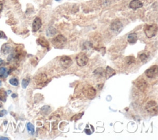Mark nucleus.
<instances>
[{
    "mask_svg": "<svg viewBox=\"0 0 158 140\" xmlns=\"http://www.w3.org/2000/svg\"><path fill=\"white\" fill-rule=\"evenodd\" d=\"M157 25L156 24L145 25L143 28L145 34L148 38H151L156 36L157 33Z\"/></svg>",
    "mask_w": 158,
    "mask_h": 140,
    "instance_id": "nucleus-1",
    "label": "nucleus"
},
{
    "mask_svg": "<svg viewBox=\"0 0 158 140\" xmlns=\"http://www.w3.org/2000/svg\"><path fill=\"white\" fill-rule=\"evenodd\" d=\"M66 41L67 40L66 37H64L62 35H59L52 40V43L55 48H61L63 47L64 44L66 43Z\"/></svg>",
    "mask_w": 158,
    "mask_h": 140,
    "instance_id": "nucleus-2",
    "label": "nucleus"
},
{
    "mask_svg": "<svg viewBox=\"0 0 158 140\" xmlns=\"http://www.w3.org/2000/svg\"><path fill=\"white\" fill-rule=\"evenodd\" d=\"M76 60L78 66H85L88 62V58L87 55L83 53H79L76 57Z\"/></svg>",
    "mask_w": 158,
    "mask_h": 140,
    "instance_id": "nucleus-3",
    "label": "nucleus"
},
{
    "mask_svg": "<svg viewBox=\"0 0 158 140\" xmlns=\"http://www.w3.org/2000/svg\"><path fill=\"white\" fill-rule=\"evenodd\" d=\"M36 83L40 86H44L45 83H48V79L45 73H40L34 78Z\"/></svg>",
    "mask_w": 158,
    "mask_h": 140,
    "instance_id": "nucleus-4",
    "label": "nucleus"
},
{
    "mask_svg": "<svg viewBox=\"0 0 158 140\" xmlns=\"http://www.w3.org/2000/svg\"><path fill=\"white\" fill-rule=\"evenodd\" d=\"M60 64L64 69H67L72 64V59L67 56H63L60 59Z\"/></svg>",
    "mask_w": 158,
    "mask_h": 140,
    "instance_id": "nucleus-5",
    "label": "nucleus"
},
{
    "mask_svg": "<svg viewBox=\"0 0 158 140\" xmlns=\"http://www.w3.org/2000/svg\"><path fill=\"white\" fill-rule=\"evenodd\" d=\"M157 73L158 66H156V65H155V66L151 67L150 69H147L145 72L146 76L150 78H155L157 75Z\"/></svg>",
    "mask_w": 158,
    "mask_h": 140,
    "instance_id": "nucleus-6",
    "label": "nucleus"
},
{
    "mask_svg": "<svg viewBox=\"0 0 158 140\" xmlns=\"http://www.w3.org/2000/svg\"><path fill=\"white\" fill-rule=\"evenodd\" d=\"M123 25L119 19L114 20L111 24V29L114 32H120L122 30Z\"/></svg>",
    "mask_w": 158,
    "mask_h": 140,
    "instance_id": "nucleus-7",
    "label": "nucleus"
},
{
    "mask_svg": "<svg viewBox=\"0 0 158 140\" xmlns=\"http://www.w3.org/2000/svg\"><path fill=\"white\" fill-rule=\"evenodd\" d=\"M83 94L85 95L87 97H94L96 94V91L94 88L91 86H89L87 88H85L83 90Z\"/></svg>",
    "mask_w": 158,
    "mask_h": 140,
    "instance_id": "nucleus-8",
    "label": "nucleus"
},
{
    "mask_svg": "<svg viewBox=\"0 0 158 140\" xmlns=\"http://www.w3.org/2000/svg\"><path fill=\"white\" fill-rule=\"evenodd\" d=\"M42 25V22L40 17H36L33 21V24H32V30L34 32H36L38 31L41 27Z\"/></svg>",
    "mask_w": 158,
    "mask_h": 140,
    "instance_id": "nucleus-9",
    "label": "nucleus"
},
{
    "mask_svg": "<svg viewBox=\"0 0 158 140\" xmlns=\"http://www.w3.org/2000/svg\"><path fill=\"white\" fill-rule=\"evenodd\" d=\"M143 3L140 0H132L129 4V7L133 9H137L143 6Z\"/></svg>",
    "mask_w": 158,
    "mask_h": 140,
    "instance_id": "nucleus-10",
    "label": "nucleus"
},
{
    "mask_svg": "<svg viewBox=\"0 0 158 140\" xmlns=\"http://www.w3.org/2000/svg\"><path fill=\"white\" fill-rule=\"evenodd\" d=\"M37 43H38L40 45H41L42 47L47 48L49 49V44L48 43V41L46 40L43 37H40L38 40H37Z\"/></svg>",
    "mask_w": 158,
    "mask_h": 140,
    "instance_id": "nucleus-11",
    "label": "nucleus"
},
{
    "mask_svg": "<svg viewBox=\"0 0 158 140\" xmlns=\"http://www.w3.org/2000/svg\"><path fill=\"white\" fill-rule=\"evenodd\" d=\"M138 40V36L136 33L130 34L127 37V41L129 43L135 44Z\"/></svg>",
    "mask_w": 158,
    "mask_h": 140,
    "instance_id": "nucleus-12",
    "label": "nucleus"
},
{
    "mask_svg": "<svg viewBox=\"0 0 158 140\" xmlns=\"http://www.w3.org/2000/svg\"><path fill=\"white\" fill-rule=\"evenodd\" d=\"M12 50V46L7 43L3 45L1 47V52L4 54H9V53H11Z\"/></svg>",
    "mask_w": 158,
    "mask_h": 140,
    "instance_id": "nucleus-13",
    "label": "nucleus"
},
{
    "mask_svg": "<svg viewBox=\"0 0 158 140\" xmlns=\"http://www.w3.org/2000/svg\"><path fill=\"white\" fill-rule=\"evenodd\" d=\"M137 86L139 88V89H140V90H142V91H143L144 90L146 89V86H147L146 82L145 80L140 79V80H139L138 82H137Z\"/></svg>",
    "mask_w": 158,
    "mask_h": 140,
    "instance_id": "nucleus-14",
    "label": "nucleus"
},
{
    "mask_svg": "<svg viewBox=\"0 0 158 140\" xmlns=\"http://www.w3.org/2000/svg\"><path fill=\"white\" fill-rule=\"evenodd\" d=\"M105 74H106V78H109L111 77L114 76V75H115V71H114L113 69L111 68V67L108 66L106 67Z\"/></svg>",
    "mask_w": 158,
    "mask_h": 140,
    "instance_id": "nucleus-15",
    "label": "nucleus"
},
{
    "mask_svg": "<svg viewBox=\"0 0 158 140\" xmlns=\"http://www.w3.org/2000/svg\"><path fill=\"white\" fill-rule=\"evenodd\" d=\"M150 57V53L148 52H143L140 54V59L143 63H146Z\"/></svg>",
    "mask_w": 158,
    "mask_h": 140,
    "instance_id": "nucleus-16",
    "label": "nucleus"
},
{
    "mask_svg": "<svg viewBox=\"0 0 158 140\" xmlns=\"http://www.w3.org/2000/svg\"><path fill=\"white\" fill-rule=\"evenodd\" d=\"M56 34H57V30L53 27H49L47 31H46V35H47L48 37L53 36Z\"/></svg>",
    "mask_w": 158,
    "mask_h": 140,
    "instance_id": "nucleus-17",
    "label": "nucleus"
},
{
    "mask_svg": "<svg viewBox=\"0 0 158 140\" xmlns=\"http://www.w3.org/2000/svg\"><path fill=\"white\" fill-rule=\"evenodd\" d=\"M7 98V93L3 88H0V100L5 102Z\"/></svg>",
    "mask_w": 158,
    "mask_h": 140,
    "instance_id": "nucleus-18",
    "label": "nucleus"
},
{
    "mask_svg": "<svg viewBox=\"0 0 158 140\" xmlns=\"http://www.w3.org/2000/svg\"><path fill=\"white\" fill-rule=\"evenodd\" d=\"M27 128L28 132H29L31 134H34L35 132V127L34 125L31 124L30 122H29L27 124Z\"/></svg>",
    "mask_w": 158,
    "mask_h": 140,
    "instance_id": "nucleus-19",
    "label": "nucleus"
},
{
    "mask_svg": "<svg viewBox=\"0 0 158 140\" xmlns=\"http://www.w3.org/2000/svg\"><path fill=\"white\" fill-rule=\"evenodd\" d=\"M8 70L5 67L0 68V77L6 78L8 76Z\"/></svg>",
    "mask_w": 158,
    "mask_h": 140,
    "instance_id": "nucleus-20",
    "label": "nucleus"
},
{
    "mask_svg": "<svg viewBox=\"0 0 158 140\" xmlns=\"http://www.w3.org/2000/svg\"><path fill=\"white\" fill-rule=\"evenodd\" d=\"M93 73L96 76L101 77L104 75V69H102V68H98L96 70H95V71Z\"/></svg>",
    "mask_w": 158,
    "mask_h": 140,
    "instance_id": "nucleus-21",
    "label": "nucleus"
},
{
    "mask_svg": "<svg viewBox=\"0 0 158 140\" xmlns=\"http://www.w3.org/2000/svg\"><path fill=\"white\" fill-rule=\"evenodd\" d=\"M125 62H126V63L128 64H134L135 62V59L134 56H130L127 57L126 58H125Z\"/></svg>",
    "mask_w": 158,
    "mask_h": 140,
    "instance_id": "nucleus-22",
    "label": "nucleus"
},
{
    "mask_svg": "<svg viewBox=\"0 0 158 140\" xmlns=\"http://www.w3.org/2000/svg\"><path fill=\"white\" fill-rule=\"evenodd\" d=\"M9 83L11 84V85H12L13 86H17L19 85V81L17 78H15L10 79V80H9Z\"/></svg>",
    "mask_w": 158,
    "mask_h": 140,
    "instance_id": "nucleus-23",
    "label": "nucleus"
},
{
    "mask_svg": "<svg viewBox=\"0 0 158 140\" xmlns=\"http://www.w3.org/2000/svg\"><path fill=\"white\" fill-rule=\"evenodd\" d=\"M29 84V80L27 79H23L22 81V86L23 88H26Z\"/></svg>",
    "mask_w": 158,
    "mask_h": 140,
    "instance_id": "nucleus-24",
    "label": "nucleus"
},
{
    "mask_svg": "<svg viewBox=\"0 0 158 140\" xmlns=\"http://www.w3.org/2000/svg\"><path fill=\"white\" fill-rule=\"evenodd\" d=\"M92 47V44L90 42H86L84 44H83V48L84 49H90Z\"/></svg>",
    "mask_w": 158,
    "mask_h": 140,
    "instance_id": "nucleus-25",
    "label": "nucleus"
},
{
    "mask_svg": "<svg viewBox=\"0 0 158 140\" xmlns=\"http://www.w3.org/2000/svg\"><path fill=\"white\" fill-rule=\"evenodd\" d=\"M49 109H50V107L49 106H43L42 107V109H41V112H42V113H45V112H46V114H48Z\"/></svg>",
    "mask_w": 158,
    "mask_h": 140,
    "instance_id": "nucleus-26",
    "label": "nucleus"
},
{
    "mask_svg": "<svg viewBox=\"0 0 158 140\" xmlns=\"http://www.w3.org/2000/svg\"><path fill=\"white\" fill-rule=\"evenodd\" d=\"M1 38H6V36L3 32L0 31V39Z\"/></svg>",
    "mask_w": 158,
    "mask_h": 140,
    "instance_id": "nucleus-27",
    "label": "nucleus"
},
{
    "mask_svg": "<svg viewBox=\"0 0 158 140\" xmlns=\"http://www.w3.org/2000/svg\"><path fill=\"white\" fill-rule=\"evenodd\" d=\"M6 114H7V111L6 110H3L1 111H0V117L5 115Z\"/></svg>",
    "mask_w": 158,
    "mask_h": 140,
    "instance_id": "nucleus-28",
    "label": "nucleus"
},
{
    "mask_svg": "<svg viewBox=\"0 0 158 140\" xmlns=\"http://www.w3.org/2000/svg\"><path fill=\"white\" fill-rule=\"evenodd\" d=\"M3 2L0 1V13L1 12V11L3 10Z\"/></svg>",
    "mask_w": 158,
    "mask_h": 140,
    "instance_id": "nucleus-29",
    "label": "nucleus"
},
{
    "mask_svg": "<svg viewBox=\"0 0 158 140\" xmlns=\"http://www.w3.org/2000/svg\"><path fill=\"white\" fill-rule=\"evenodd\" d=\"M3 62H4L3 60H2L1 58H0V66H1V64H3Z\"/></svg>",
    "mask_w": 158,
    "mask_h": 140,
    "instance_id": "nucleus-30",
    "label": "nucleus"
},
{
    "mask_svg": "<svg viewBox=\"0 0 158 140\" xmlns=\"http://www.w3.org/2000/svg\"><path fill=\"white\" fill-rule=\"evenodd\" d=\"M17 97V95L16 94H12V97H13V98H15V97Z\"/></svg>",
    "mask_w": 158,
    "mask_h": 140,
    "instance_id": "nucleus-31",
    "label": "nucleus"
},
{
    "mask_svg": "<svg viewBox=\"0 0 158 140\" xmlns=\"http://www.w3.org/2000/svg\"><path fill=\"white\" fill-rule=\"evenodd\" d=\"M0 139H9V138H4V137H1V138H0Z\"/></svg>",
    "mask_w": 158,
    "mask_h": 140,
    "instance_id": "nucleus-32",
    "label": "nucleus"
},
{
    "mask_svg": "<svg viewBox=\"0 0 158 140\" xmlns=\"http://www.w3.org/2000/svg\"><path fill=\"white\" fill-rule=\"evenodd\" d=\"M56 1H61V0H56Z\"/></svg>",
    "mask_w": 158,
    "mask_h": 140,
    "instance_id": "nucleus-33",
    "label": "nucleus"
},
{
    "mask_svg": "<svg viewBox=\"0 0 158 140\" xmlns=\"http://www.w3.org/2000/svg\"><path fill=\"white\" fill-rule=\"evenodd\" d=\"M1 107V104H0V107Z\"/></svg>",
    "mask_w": 158,
    "mask_h": 140,
    "instance_id": "nucleus-34",
    "label": "nucleus"
}]
</instances>
